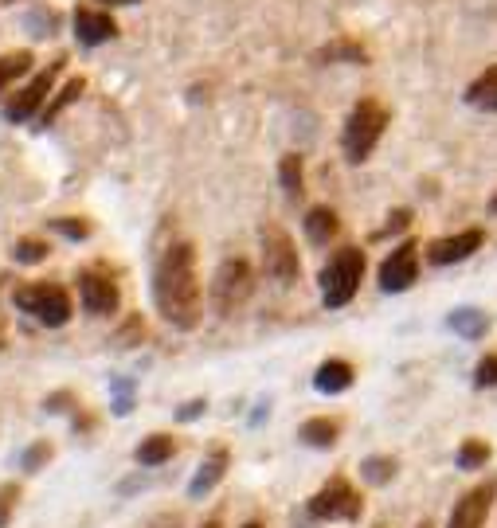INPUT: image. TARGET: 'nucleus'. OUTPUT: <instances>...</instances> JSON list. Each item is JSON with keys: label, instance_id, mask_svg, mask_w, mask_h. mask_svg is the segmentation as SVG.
I'll return each instance as SVG.
<instances>
[{"label": "nucleus", "instance_id": "1", "mask_svg": "<svg viewBox=\"0 0 497 528\" xmlns=\"http://www.w3.org/2000/svg\"><path fill=\"white\" fill-rule=\"evenodd\" d=\"M153 302L157 313L173 329H196L204 317V298H200V278H196V247L192 243H169L161 251V263L153 274Z\"/></svg>", "mask_w": 497, "mask_h": 528}, {"label": "nucleus", "instance_id": "2", "mask_svg": "<svg viewBox=\"0 0 497 528\" xmlns=\"http://www.w3.org/2000/svg\"><path fill=\"white\" fill-rule=\"evenodd\" d=\"M364 282V251L361 247H341L333 251V259L321 266L317 286H321V302L325 309H345Z\"/></svg>", "mask_w": 497, "mask_h": 528}, {"label": "nucleus", "instance_id": "3", "mask_svg": "<svg viewBox=\"0 0 497 528\" xmlns=\"http://www.w3.org/2000/svg\"><path fill=\"white\" fill-rule=\"evenodd\" d=\"M388 130V110L376 98H361L349 118H345V133H341V149L349 165H364L372 157V149L380 145V137Z\"/></svg>", "mask_w": 497, "mask_h": 528}, {"label": "nucleus", "instance_id": "4", "mask_svg": "<svg viewBox=\"0 0 497 528\" xmlns=\"http://www.w3.org/2000/svg\"><path fill=\"white\" fill-rule=\"evenodd\" d=\"M63 67H67V59L55 55L44 71H36V79H32L28 87L16 90V94H8V98H4V118H8L12 126H28V122H36V118L44 114V106L51 102V90H55V83H59Z\"/></svg>", "mask_w": 497, "mask_h": 528}, {"label": "nucleus", "instance_id": "5", "mask_svg": "<svg viewBox=\"0 0 497 528\" xmlns=\"http://www.w3.org/2000/svg\"><path fill=\"white\" fill-rule=\"evenodd\" d=\"M251 294H255V270H251L247 259H227V263L216 266V278H212V290H208L212 313L231 317L251 302Z\"/></svg>", "mask_w": 497, "mask_h": 528}, {"label": "nucleus", "instance_id": "6", "mask_svg": "<svg viewBox=\"0 0 497 528\" xmlns=\"http://www.w3.org/2000/svg\"><path fill=\"white\" fill-rule=\"evenodd\" d=\"M12 302H16V309L32 313L47 329H59V325L71 321V294L59 282H28V286H16Z\"/></svg>", "mask_w": 497, "mask_h": 528}, {"label": "nucleus", "instance_id": "7", "mask_svg": "<svg viewBox=\"0 0 497 528\" xmlns=\"http://www.w3.org/2000/svg\"><path fill=\"white\" fill-rule=\"evenodd\" d=\"M306 509H310L314 521H361L364 501L345 478H333V482L321 485L314 497H310Z\"/></svg>", "mask_w": 497, "mask_h": 528}, {"label": "nucleus", "instance_id": "8", "mask_svg": "<svg viewBox=\"0 0 497 528\" xmlns=\"http://www.w3.org/2000/svg\"><path fill=\"white\" fill-rule=\"evenodd\" d=\"M263 270L271 274L274 282H282V286H290V282H298V274H302V259H298V251H294V239L286 235V227H278V223H263Z\"/></svg>", "mask_w": 497, "mask_h": 528}, {"label": "nucleus", "instance_id": "9", "mask_svg": "<svg viewBox=\"0 0 497 528\" xmlns=\"http://www.w3.org/2000/svg\"><path fill=\"white\" fill-rule=\"evenodd\" d=\"M79 298H83V309L94 313V317H110L122 306V294H118V282L110 278L106 266H83L79 270Z\"/></svg>", "mask_w": 497, "mask_h": 528}, {"label": "nucleus", "instance_id": "10", "mask_svg": "<svg viewBox=\"0 0 497 528\" xmlns=\"http://www.w3.org/2000/svg\"><path fill=\"white\" fill-rule=\"evenodd\" d=\"M419 278V243L404 239L384 263H380V290L384 294H404Z\"/></svg>", "mask_w": 497, "mask_h": 528}, {"label": "nucleus", "instance_id": "11", "mask_svg": "<svg viewBox=\"0 0 497 528\" xmlns=\"http://www.w3.org/2000/svg\"><path fill=\"white\" fill-rule=\"evenodd\" d=\"M494 497H497V482L474 485L470 493H462V497L454 501L447 528H486L490 509H494Z\"/></svg>", "mask_w": 497, "mask_h": 528}, {"label": "nucleus", "instance_id": "12", "mask_svg": "<svg viewBox=\"0 0 497 528\" xmlns=\"http://www.w3.org/2000/svg\"><path fill=\"white\" fill-rule=\"evenodd\" d=\"M486 243V231L482 227H470V231H458V235H443L427 247V263L431 266H454L462 259H470L478 247Z\"/></svg>", "mask_w": 497, "mask_h": 528}, {"label": "nucleus", "instance_id": "13", "mask_svg": "<svg viewBox=\"0 0 497 528\" xmlns=\"http://www.w3.org/2000/svg\"><path fill=\"white\" fill-rule=\"evenodd\" d=\"M75 40L83 47H98L118 40V20L102 8H91V4H79L75 8Z\"/></svg>", "mask_w": 497, "mask_h": 528}, {"label": "nucleus", "instance_id": "14", "mask_svg": "<svg viewBox=\"0 0 497 528\" xmlns=\"http://www.w3.org/2000/svg\"><path fill=\"white\" fill-rule=\"evenodd\" d=\"M227 466H231V450L227 446H216V450H208V458L200 462V470L192 474V482H188V497L192 501H200V497H208L216 485L224 482Z\"/></svg>", "mask_w": 497, "mask_h": 528}, {"label": "nucleus", "instance_id": "15", "mask_svg": "<svg viewBox=\"0 0 497 528\" xmlns=\"http://www.w3.org/2000/svg\"><path fill=\"white\" fill-rule=\"evenodd\" d=\"M353 380H357V372H353L349 360H325L314 372V388L321 396H341V392L353 388Z\"/></svg>", "mask_w": 497, "mask_h": 528}, {"label": "nucleus", "instance_id": "16", "mask_svg": "<svg viewBox=\"0 0 497 528\" xmlns=\"http://www.w3.org/2000/svg\"><path fill=\"white\" fill-rule=\"evenodd\" d=\"M447 329L458 333L462 341H482L490 333V313L482 309H470V306H458L447 313Z\"/></svg>", "mask_w": 497, "mask_h": 528}, {"label": "nucleus", "instance_id": "17", "mask_svg": "<svg viewBox=\"0 0 497 528\" xmlns=\"http://www.w3.org/2000/svg\"><path fill=\"white\" fill-rule=\"evenodd\" d=\"M83 90H87V79H83V75L67 79L63 87L55 90V98H51V102L44 106V114L36 118V130H51V126H55V118H59V114H63L67 106H75V102L83 98Z\"/></svg>", "mask_w": 497, "mask_h": 528}, {"label": "nucleus", "instance_id": "18", "mask_svg": "<svg viewBox=\"0 0 497 528\" xmlns=\"http://www.w3.org/2000/svg\"><path fill=\"white\" fill-rule=\"evenodd\" d=\"M341 231V220H337V212L329 208V204H317L306 212V239L317 243V247H325V243H333V235Z\"/></svg>", "mask_w": 497, "mask_h": 528}, {"label": "nucleus", "instance_id": "19", "mask_svg": "<svg viewBox=\"0 0 497 528\" xmlns=\"http://www.w3.org/2000/svg\"><path fill=\"white\" fill-rule=\"evenodd\" d=\"M298 439L306 442V446H317V450H333L337 439H341V423H337V419H325V415L306 419V423L298 427Z\"/></svg>", "mask_w": 497, "mask_h": 528}, {"label": "nucleus", "instance_id": "20", "mask_svg": "<svg viewBox=\"0 0 497 528\" xmlns=\"http://www.w3.org/2000/svg\"><path fill=\"white\" fill-rule=\"evenodd\" d=\"M177 454V439L173 435H149V439L137 446V466H149V470H157V466H165L169 458Z\"/></svg>", "mask_w": 497, "mask_h": 528}, {"label": "nucleus", "instance_id": "21", "mask_svg": "<svg viewBox=\"0 0 497 528\" xmlns=\"http://www.w3.org/2000/svg\"><path fill=\"white\" fill-rule=\"evenodd\" d=\"M278 184H282V192H286L294 204L306 196V176H302V157H298V153H286V157L278 161Z\"/></svg>", "mask_w": 497, "mask_h": 528}, {"label": "nucleus", "instance_id": "22", "mask_svg": "<svg viewBox=\"0 0 497 528\" xmlns=\"http://www.w3.org/2000/svg\"><path fill=\"white\" fill-rule=\"evenodd\" d=\"M466 102H470V106H478V110H490V114H497V67L482 71V75L466 87Z\"/></svg>", "mask_w": 497, "mask_h": 528}, {"label": "nucleus", "instance_id": "23", "mask_svg": "<svg viewBox=\"0 0 497 528\" xmlns=\"http://www.w3.org/2000/svg\"><path fill=\"white\" fill-rule=\"evenodd\" d=\"M314 63H368V51L361 44H353V40H333V44H325L321 51H314Z\"/></svg>", "mask_w": 497, "mask_h": 528}, {"label": "nucleus", "instance_id": "24", "mask_svg": "<svg viewBox=\"0 0 497 528\" xmlns=\"http://www.w3.org/2000/svg\"><path fill=\"white\" fill-rule=\"evenodd\" d=\"M28 71H32V51H8V55H0V98Z\"/></svg>", "mask_w": 497, "mask_h": 528}, {"label": "nucleus", "instance_id": "25", "mask_svg": "<svg viewBox=\"0 0 497 528\" xmlns=\"http://www.w3.org/2000/svg\"><path fill=\"white\" fill-rule=\"evenodd\" d=\"M396 470H400V462L392 454H368L361 462V478L368 485H388L396 478Z\"/></svg>", "mask_w": 497, "mask_h": 528}, {"label": "nucleus", "instance_id": "26", "mask_svg": "<svg viewBox=\"0 0 497 528\" xmlns=\"http://www.w3.org/2000/svg\"><path fill=\"white\" fill-rule=\"evenodd\" d=\"M494 458V450H490V442H482V439H466L462 446H458V454H454V466L458 470H482L486 462Z\"/></svg>", "mask_w": 497, "mask_h": 528}, {"label": "nucleus", "instance_id": "27", "mask_svg": "<svg viewBox=\"0 0 497 528\" xmlns=\"http://www.w3.org/2000/svg\"><path fill=\"white\" fill-rule=\"evenodd\" d=\"M47 251H51V247H47L44 239H20V243L12 247V259L20 266H32V263H44Z\"/></svg>", "mask_w": 497, "mask_h": 528}, {"label": "nucleus", "instance_id": "28", "mask_svg": "<svg viewBox=\"0 0 497 528\" xmlns=\"http://www.w3.org/2000/svg\"><path fill=\"white\" fill-rule=\"evenodd\" d=\"M51 454H55V450H51V442H36V446H28V450L20 454V470H24V474H40L47 462H51Z\"/></svg>", "mask_w": 497, "mask_h": 528}, {"label": "nucleus", "instance_id": "29", "mask_svg": "<svg viewBox=\"0 0 497 528\" xmlns=\"http://www.w3.org/2000/svg\"><path fill=\"white\" fill-rule=\"evenodd\" d=\"M134 411V380H114V415H130Z\"/></svg>", "mask_w": 497, "mask_h": 528}, {"label": "nucleus", "instance_id": "30", "mask_svg": "<svg viewBox=\"0 0 497 528\" xmlns=\"http://www.w3.org/2000/svg\"><path fill=\"white\" fill-rule=\"evenodd\" d=\"M474 388H497V352L482 356L474 368Z\"/></svg>", "mask_w": 497, "mask_h": 528}, {"label": "nucleus", "instance_id": "31", "mask_svg": "<svg viewBox=\"0 0 497 528\" xmlns=\"http://www.w3.org/2000/svg\"><path fill=\"white\" fill-rule=\"evenodd\" d=\"M407 227H411V212H407V208H396V212L388 216V223H384V227H380V231H376L372 239H388V235H400V231H407Z\"/></svg>", "mask_w": 497, "mask_h": 528}, {"label": "nucleus", "instance_id": "32", "mask_svg": "<svg viewBox=\"0 0 497 528\" xmlns=\"http://www.w3.org/2000/svg\"><path fill=\"white\" fill-rule=\"evenodd\" d=\"M51 227L59 231V235H67V239H87L91 235V227L83 220H75V216H67V220H51Z\"/></svg>", "mask_w": 497, "mask_h": 528}, {"label": "nucleus", "instance_id": "33", "mask_svg": "<svg viewBox=\"0 0 497 528\" xmlns=\"http://www.w3.org/2000/svg\"><path fill=\"white\" fill-rule=\"evenodd\" d=\"M71 403H75V396H71V392H55V396H47L44 407L51 411V415H59V411H75Z\"/></svg>", "mask_w": 497, "mask_h": 528}, {"label": "nucleus", "instance_id": "34", "mask_svg": "<svg viewBox=\"0 0 497 528\" xmlns=\"http://www.w3.org/2000/svg\"><path fill=\"white\" fill-rule=\"evenodd\" d=\"M204 407H208L204 399H192V403L177 407V419H181V423H188V419H200V415H204Z\"/></svg>", "mask_w": 497, "mask_h": 528}, {"label": "nucleus", "instance_id": "35", "mask_svg": "<svg viewBox=\"0 0 497 528\" xmlns=\"http://www.w3.org/2000/svg\"><path fill=\"white\" fill-rule=\"evenodd\" d=\"M8 521H12V501H8L4 493H0V528L8 525Z\"/></svg>", "mask_w": 497, "mask_h": 528}, {"label": "nucleus", "instance_id": "36", "mask_svg": "<svg viewBox=\"0 0 497 528\" xmlns=\"http://www.w3.org/2000/svg\"><path fill=\"white\" fill-rule=\"evenodd\" d=\"M98 4H141V0H98Z\"/></svg>", "mask_w": 497, "mask_h": 528}, {"label": "nucleus", "instance_id": "37", "mask_svg": "<svg viewBox=\"0 0 497 528\" xmlns=\"http://www.w3.org/2000/svg\"><path fill=\"white\" fill-rule=\"evenodd\" d=\"M4 333H8V325H4V313H0V345H4Z\"/></svg>", "mask_w": 497, "mask_h": 528}, {"label": "nucleus", "instance_id": "38", "mask_svg": "<svg viewBox=\"0 0 497 528\" xmlns=\"http://www.w3.org/2000/svg\"><path fill=\"white\" fill-rule=\"evenodd\" d=\"M200 528H220V517H212V521H204Z\"/></svg>", "mask_w": 497, "mask_h": 528}, {"label": "nucleus", "instance_id": "39", "mask_svg": "<svg viewBox=\"0 0 497 528\" xmlns=\"http://www.w3.org/2000/svg\"><path fill=\"white\" fill-rule=\"evenodd\" d=\"M490 216H497V196L490 200Z\"/></svg>", "mask_w": 497, "mask_h": 528}, {"label": "nucleus", "instance_id": "40", "mask_svg": "<svg viewBox=\"0 0 497 528\" xmlns=\"http://www.w3.org/2000/svg\"><path fill=\"white\" fill-rule=\"evenodd\" d=\"M243 528H263V525H259V521H247V525H243Z\"/></svg>", "mask_w": 497, "mask_h": 528}, {"label": "nucleus", "instance_id": "41", "mask_svg": "<svg viewBox=\"0 0 497 528\" xmlns=\"http://www.w3.org/2000/svg\"><path fill=\"white\" fill-rule=\"evenodd\" d=\"M419 528H435V525H431V521H423V525H419Z\"/></svg>", "mask_w": 497, "mask_h": 528}, {"label": "nucleus", "instance_id": "42", "mask_svg": "<svg viewBox=\"0 0 497 528\" xmlns=\"http://www.w3.org/2000/svg\"><path fill=\"white\" fill-rule=\"evenodd\" d=\"M4 4H8V0H4Z\"/></svg>", "mask_w": 497, "mask_h": 528}]
</instances>
